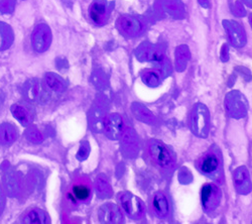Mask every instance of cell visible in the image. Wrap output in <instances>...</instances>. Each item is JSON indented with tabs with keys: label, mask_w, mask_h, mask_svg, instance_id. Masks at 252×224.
<instances>
[{
	"label": "cell",
	"mask_w": 252,
	"mask_h": 224,
	"mask_svg": "<svg viewBox=\"0 0 252 224\" xmlns=\"http://www.w3.org/2000/svg\"><path fill=\"white\" fill-rule=\"evenodd\" d=\"M92 194V186L91 183L86 178H80L78 179L71 189V191L68 193L69 200L76 204L77 201L86 202L89 200Z\"/></svg>",
	"instance_id": "5"
},
{
	"label": "cell",
	"mask_w": 252,
	"mask_h": 224,
	"mask_svg": "<svg viewBox=\"0 0 252 224\" xmlns=\"http://www.w3.org/2000/svg\"><path fill=\"white\" fill-rule=\"evenodd\" d=\"M44 83L49 90L54 92H63L66 88L64 79L55 73H48L45 76Z\"/></svg>",
	"instance_id": "12"
},
{
	"label": "cell",
	"mask_w": 252,
	"mask_h": 224,
	"mask_svg": "<svg viewBox=\"0 0 252 224\" xmlns=\"http://www.w3.org/2000/svg\"><path fill=\"white\" fill-rule=\"evenodd\" d=\"M146 153L153 164L161 170H171L175 166V158L171 151L158 140H152Z\"/></svg>",
	"instance_id": "1"
},
{
	"label": "cell",
	"mask_w": 252,
	"mask_h": 224,
	"mask_svg": "<svg viewBox=\"0 0 252 224\" xmlns=\"http://www.w3.org/2000/svg\"><path fill=\"white\" fill-rule=\"evenodd\" d=\"M4 101V95H3V93L0 91V105L2 104V102Z\"/></svg>",
	"instance_id": "22"
},
{
	"label": "cell",
	"mask_w": 252,
	"mask_h": 224,
	"mask_svg": "<svg viewBox=\"0 0 252 224\" xmlns=\"http://www.w3.org/2000/svg\"><path fill=\"white\" fill-rule=\"evenodd\" d=\"M15 6L14 0H0V11L2 13H10Z\"/></svg>",
	"instance_id": "19"
},
{
	"label": "cell",
	"mask_w": 252,
	"mask_h": 224,
	"mask_svg": "<svg viewBox=\"0 0 252 224\" xmlns=\"http://www.w3.org/2000/svg\"><path fill=\"white\" fill-rule=\"evenodd\" d=\"M220 189L213 184V183H207L201 189V203L206 211L214 210L220 201Z\"/></svg>",
	"instance_id": "4"
},
{
	"label": "cell",
	"mask_w": 252,
	"mask_h": 224,
	"mask_svg": "<svg viewBox=\"0 0 252 224\" xmlns=\"http://www.w3.org/2000/svg\"><path fill=\"white\" fill-rule=\"evenodd\" d=\"M89 151H90V148H89V145L87 144V142H83L78 154H77V158L78 160H85L87 157H88V154H89Z\"/></svg>",
	"instance_id": "20"
},
{
	"label": "cell",
	"mask_w": 252,
	"mask_h": 224,
	"mask_svg": "<svg viewBox=\"0 0 252 224\" xmlns=\"http://www.w3.org/2000/svg\"><path fill=\"white\" fill-rule=\"evenodd\" d=\"M32 47L37 53L46 52L52 43V32L47 25H38L32 35Z\"/></svg>",
	"instance_id": "3"
},
{
	"label": "cell",
	"mask_w": 252,
	"mask_h": 224,
	"mask_svg": "<svg viewBox=\"0 0 252 224\" xmlns=\"http://www.w3.org/2000/svg\"><path fill=\"white\" fill-rule=\"evenodd\" d=\"M14 34L11 28L5 24L0 22V51L7 50L13 43Z\"/></svg>",
	"instance_id": "13"
},
{
	"label": "cell",
	"mask_w": 252,
	"mask_h": 224,
	"mask_svg": "<svg viewBox=\"0 0 252 224\" xmlns=\"http://www.w3.org/2000/svg\"><path fill=\"white\" fill-rule=\"evenodd\" d=\"M23 222L27 224H47L50 223V216L44 210L32 208L23 216Z\"/></svg>",
	"instance_id": "8"
},
{
	"label": "cell",
	"mask_w": 252,
	"mask_h": 224,
	"mask_svg": "<svg viewBox=\"0 0 252 224\" xmlns=\"http://www.w3.org/2000/svg\"><path fill=\"white\" fill-rule=\"evenodd\" d=\"M24 93L27 99L31 102H36V101L43 98V88L36 80H31L25 85Z\"/></svg>",
	"instance_id": "11"
},
{
	"label": "cell",
	"mask_w": 252,
	"mask_h": 224,
	"mask_svg": "<svg viewBox=\"0 0 252 224\" xmlns=\"http://www.w3.org/2000/svg\"><path fill=\"white\" fill-rule=\"evenodd\" d=\"M11 113L13 114V116L25 127H28L29 125H31V122L32 121V113L24 106L22 105H17L14 104L11 106Z\"/></svg>",
	"instance_id": "15"
},
{
	"label": "cell",
	"mask_w": 252,
	"mask_h": 224,
	"mask_svg": "<svg viewBox=\"0 0 252 224\" xmlns=\"http://www.w3.org/2000/svg\"><path fill=\"white\" fill-rule=\"evenodd\" d=\"M220 166V160L214 153H208L200 160L198 168L205 175H212L216 173Z\"/></svg>",
	"instance_id": "6"
},
{
	"label": "cell",
	"mask_w": 252,
	"mask_h": 224,
	"mask_svg": "<svg viewBox=\"0 0 252 224\" xmlns=\"http://www.w3.org/2000/svg\"><path fill=\"white\" fill-rule=\"evenodd\" d=\"M4 182H5L7 190L10 193H13L16 191V188L18 185H17V180H16L14 174H7L4 179Z\"/></svg>",
	"instance_id": "18"
},
{
	"label": "cell",
	"mask_w": 252,
	"mask_h": 224,
	"mask_svg": "<svg viewBox=\"0 0 252 224\" xmlns=\"http://www.w3.org/2000/svg\"><path fill=\"white\" fill-rule=\"evenodd\" d=\"M16 136V129L13 126L9 124H3L0 127V145L9 146L13 144Z\"/></svg>",
	"instance_id": "14"
},
{
	"label": "cell",
	"mask_w": 252,
	"mask_h": 224,
	"mask_svg": "<svg viewBox=\"0 0 252 224\" xmlns=\"http://www.w3.org/2000/svg\"><path fill=\"white\" fill-rule=\"evenodd\" d=\"M4 206H5V195L2 188L0 187V215L2 213Z\"/></svg>",
	"instance_id": "21"
},
{
	"label": "cell",
	"mask_w": 252,
	"mask_h": 224,
	"mask_svg": "<svg viewBox=\"0 0 252 224\" xmlns=\"http://www.w3.org/2000/svg\"><path fill=\"white\" fill-rule=\"evenodd\" d=\"M119 201L123 210L127 213L131 218L138 219L143 215V203L134 195L124 192L119 194Z\"/></svg>",
	"instance_id": "2"
},
{
	"label": "cell",
	"mask_w": 252,
	"mask_h": 224,
	"mask_svg": "<svg viewBox=\"0 0 252 224\" xmlns=\"http://www.w3.org/2000/svg\"><path fill=\"white\" fill-rule=\"evenodd\" d=\"M26 137L31 142H32V144H40V142L44 140L43 134H41L40 131L38 129H36L35 128H29L26 132Z\"/></svg>",
	"instance_id": "17"
},
{
	"label": "cell",
	"mask_w": 252,
	"mask_h": 224,
	"mask_svg": "<svg viewBox=\"0 0 252 224\" xmlns=\"http://www.w3.org/2000/svg\"><path fill=\"white\" fill-rule=\"evenodd\" d=\"M122 120L116 114L109 115L105 120V132L111 138L116 139L121 133Z\"/></svg>",
	"instance_id": "9"
},
{
	"label": "cell",
	"mask_w": 252,
	"mask_h": 224,
	"mask_svg": "<svg viewBox=\"0 0 252 224\" xmlns=\"http://www.w3.org/2000/svg\"><path fill=\"white\" fill-rule=\"evenodd\" d=\"M152 207L154 212L160 218L165 217L167 214H169L170 211V203L169 200H167L166 196L161 193L158 192L155 194L152 202Z\"/></svg>",
	"instance_id": "7"
},
{
	"label": "cell",
	"mask_w": 252,
	"mask_h": 224,
	"mask_svg": "<svg viewBox=\"0 0 252 224\" xmlns=\"http://www.w3.org/2000/svg\"><path fill=\"white\" fill-rule=\"evenodd\" d=\"M119 216V210L111 204L103 205L99 210V218L102 222H115Z\"/></svg>",
	"instance_id": "16"
},
{
	"label": "cell",
	"mask_w": 252,
	"mask_h": 224,
	"mask_svg": "<svg viewBox=\"0 0 252 224\" xmlns=\"http://www.w3.org/2000/svg\"><path fill=\"white\" fill-rule=\"evenodd\" d=\"M90 18L96 25H102L105 23L107 16V6L103 1H94L89 9Z\"/></svg>",
	"instance_id": "10"
}]
</instances>
